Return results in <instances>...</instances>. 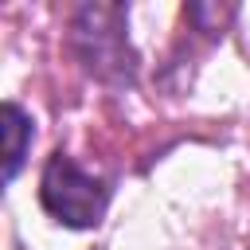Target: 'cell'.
Segmentation results:
<instances>
[{
    "instance_id": "cell-1",
    "label": "cell",
    "mask_w": 250,
    "mask_h": 250,
    "mask_svg": "<svg viewBox=\"0 0 250 250\" xmlns=\"http://www.w3.org/2000/svg\"><path fill=\"white\" fill-rule=\"evenodd\" d=\"M125 8L117 4H82L70 20V47L82 66L102 82H133L137 55L125 35Z\"/></svg>"
},
{
    "instance_id": "cell-2",
    "label": "cell",
    "mask_w": 250,
    "mask_h": 250,
    "mask_svg": "<svg viewBox=\"0 0 250 250\" xmlns=\"http://www.w3.org/2000/svg\"><path fill=\"white\" fill-rule=\"evenodd\" d=\"M39 203L47 207V215L55 223L86 230V227L102 223L105 203H109V188L94 172H86L74 156L55 152L39 176Z\"/></svg>"
},
{
    "instance_id": "cell-3",
    "label": "cell",
    "mask_w": 250,
    "mask_h": 250,
    "mask_svg": "<svg viewBox=\"0 0 250 250\" xmlns=\"http://www.w3.org/2000/svg\"><path fill=\"white\" fill-rule=\"evenodd\" d=\"M0 133H4V184H12L23 168V156H27V145H31V117L16 105V102H4L0 109Z\"/></svg>"
}]
</instances>
